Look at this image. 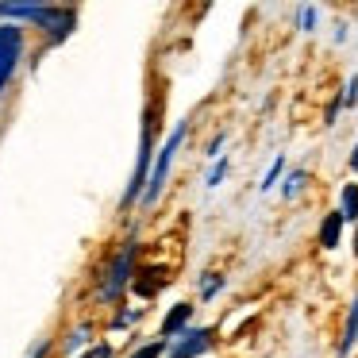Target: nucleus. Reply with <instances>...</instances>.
<instances>
[{
  "instance_id": "9",
  "label": "nucleus",
  "mask_w": 358,
  "mask_h": 358,
  "mask_svg": "<svg viewBox=\"0 0 358 358\" xmlns=\"http://www.w3.org/2000/svg\"><path fill=\"white\" fill-rule=\"evenodd\" d=\"M24 50V31L12 24H0V58L4 55H20Z\"/></svg>"
},
{
  "instance_id": "15",
  "label": "nucleus",
  "mask_w": 358,
  "mask_h": 358,
  "mask_svg": "<svg viewBox=\"0 0 358 358\" xmlns=\"http://www.w3.org/2000/svg\"><path fill=\"white\" fill-rule=\"evenodd\" d=\"M220 289H224V278H220V273H204V281H201V296H204V301L216 296Z\"/></svg>"
},
{
  "instance_id": "17",
  "label": "nucleus",
  "mask_w": 358,
  "mask_h": 358,
  "mask_svg": "<svg viewBox=\"0 0 358 358\" xmlns=\"http://www.w3.org/2000/svg\"><path fill=\"white\" fill-rule=\"evenodd\" d=\"M139 316H143L139 308H131V312H116V320H112V327H131Z\"/></svg>"
},
{
  "instance_id": "5",
  "label": "nucleus",
  "mask_w": 358,
  "mask_h": 358,
  "mask_svg": "<svg viewBox=\"0 0 358 358\" xmlns=\"http://www.w3.org/2000/svg\"><path fill=\"white\" fill-rule=\"evenodd\" d=\"M212 335H216L212 327H189L185 335H178V343L170 347V355H166V358H196V355H204V350L216 343Z\"/></svg>"
},
{
  "instance_id": "7",
  "label": "nucleus",
  "mask_w": 358,
  "mask_h": 358,
  "mask_svg": "<svg viewBox=\"0 0 358 358\" xmlns=\"http://www.w3.org/2000/svg\"><path fill=\"white\" fill-rule=\"evenodd\" d=\"M343 227H347V216H343L339 208H335V212H327V216H324V224H320V247H324V250H335V247H339Z\"/></svg>"
},
{
  "instance_id": "25",
  "label": "nucleus",
  "mask_w": 358,
  "mask_h": 358,
  "mask_svg": "<svg viewBox=\"0 0 358 358\" xmlns=\"http://www.w3.org/2000/svg\"><path fill=\"white\" fill-rule=\"evenodd\" d=\"M355 255H358V231H355Z\"/></svg>"
},
{
  "instance_id": "18",
  "label": "nucleus",
  "mask_w": 358,
  "mask_h": 358,
  "mask_svg": "<svg viewBox=\"0 0 358 358\" xmlns=\"http://www.w3.org/2000/svg\"><path fill=\"white\" fill-rule=\"evenodd\" d=\"M316 20H320L316 8H301V31H316Z\"/></svg>"
},
{
  "instance_id": "10",
  "label": "nucleus",
  "mask_w": 358,
  "mask_h": 358,
  "mask_svg": "<svg viewBox=\"0 0 358 358\" xmlns=\"http://www.w3.org/2000/svg\"><path fill=\"white\" fill-rule=\"evenodd\" d=\"M139 278H147V281H135V293H139V296H155V293H162V289H166V273L162 270L139 273Z\"/></svg>"
},
{
  "instance_id": "13",
  "label": "nucleus",
  "mask_w": 358,
  "mask_h": 358,
  "mask_svg": "<svg viewBox=\"0 0 358 358\" xmlns=\"http://www.w3.org/2000/svg\"><path fill=\"white\" fill-rule=\"evenodd\" d=\"M281 170H285V155H278V158H273V166H270V170H266V178H262V185H258V189H262V193H270V189L278 185Z\"/></svg>"
},
{
  "instance_id": "12",
  "label": "nucleus",
  "mask_w": 358,
  "mask_h": 358,
  "mask_svg": "<svg viewBox=\"0 0 358 358\" xmlns=\"http://www.w3.org/2000/svg\"><path fill=\"white\" fill-rule=\"evenodd\" d=\"M162 355H170V343H166V339H155V343H143V347L135 350L131 358H162Z\"/></svg>"
},
{
  "instance_id": "11",
  "label": "nucleus",
  "mask_w": 358,
  "mask_h": 358,
  "mask_svg": "<svg viewBox=\"0 0 358 358\" xmlns=\"http://www.w3.org/2000/svg\"><path fill=\"white\" fill-rule=\"evenodd\" d=\"M304 181H308V173H304V170H293V173L285 178V185H281V196H285V201H293V196L304 189Z\"/></svg>"
},
{
  "instance_id": "14",
  "label": "nucleus",
  "mask_w": 358,
  "mask_h": 358,
  "mask_svg": "<svg viewBox=\"0 0 358 358\" xmlns=\"http://www.w3.org/2000/svg\"><path fill=\"white\" fill-rule=\"evenodd\" d=\"M224 178H227V155H220V158H216V166L208 170V178H204V185H208V189H216Z\"/></svg>"
},
{
  "instance_id": "19",
  "label": "nucleus",
  "mask_w": 358,
  "mask_h": 358,
  "mask_svg": "<svg viewBox=\"0 0 358 358\" xmlns=\"http://www.w3.org/2000/svg\"><path fill=\"white\" fill-rule=\"evenodd\" d=\"M89 343V327H78V331L70 335V343H66V350H81Z\"/></svg>"
},
{
  "instance_id": "21",
  "label": "nucleus",
  "mask_w": 358,
  "mask_h": 358,
  "mask_svg": "<svg viewBox=\"0 0 358 358\" xmlns=\"http://www.w3.org/2000/svg\"><path fill=\"white\" fill-rule=\"evenodd\" d=\"M81 358H112V347H108V343H96V347H93V350H85Z\"/></svg>"
},
{
  "instance_id": "8",
  "label": "nucleus",
  "mask_w": 358,
  "mask_h": 358,
  "mask_svg": "<svg viewBox=\"0 0 358 358\" xmlns=\"http://www.w3.org/2000/svg\"><path fill=\"white\" fill-rule=\"evenodd\" d=\"M355 347H358V296L347 308V324H343V339H339V358H347Z\"/></svg>"
},
{
  "instance_id": "4",
  "label": "nucleus",
  "mask_w": 358,
  "mask_h": 358,
  "mask_svg": "<svg viewBox=\"0 0 358 358\" xmlns=\"http://www.w3.org/2000/svg\"><path fill=\"white\" fill-rule=\"evenodd\" d=\"M150 135H155V112H143V135H139V158H135V178H131V185H127V193H124V204H135V201H143V193H147V181H150Z\"/></svg>"
},
{
  "instance_id": "24",
  "label": "nucleus",
  "mask_w": 358,
  "mask_h": 358,
  "mask_svg": "<svg viewBox=\"0 0 358 358\" xmlns=\"http://www.w3.org/2000/svg\"><path fill=\"white\" fill-rule=\"evenodd\" d=\"M350 170H358V143H355V155H350Z\"/></svg>"
},
{
  "instance_id": "23",
  "label": "nucleus",
  "mask_w": 358,
  "mask_h": 358,
  "mask_svg": "<svg viewBox=\"0 0 358 358\" xmlns=\"http://www.w3.org/2000/svg\"><path fill=\"white\" fill-rule=\"evenodd\" d=\"M43 355H47V343H39V347H35V355H31V358H43Z\"/></svg>"
},
{
  "instance_id": "6",
  "label": "nucleus",
  "mask_w": 358,
  "mask_h": 358,
  "mask_svg": "<svg viewBox=\"0 0 358 358\" xmlns=\"http://www.w3.org/2000/svg\"><path fill=\"white\" fill-rule=\"evenodd\" d=\"M189 320H193V304H189V301L173 304V308H170V316H166V320H162V327H158V335H162V339H173V335H185V331H189Z\"/></svg>"
},
{
  "instance_id": "22",
  "label": "nucleus",
  "mask_w": 358,
  "mask_h": 358,
  "mask_svg": "<svg viewBox=\"0 0 358 358\" xmlns=\"http://www.w3.org/2000/svg\"><path fill=\"white\" fill-rule=\"evenodd\" d=\"M220 150H224V135H216V139H212V143H208V158H216V155H220Z\"/></svg>"
},
{
  "instance_id": "2",
  "label": "nucleus",
  "mask_w": 358,
  "mask_h": 358,
  "mask_svg": "<svg viewBox=\"0 0 358 358\" xmlns=\"http://www.w3.org/2000/svg\"><path fill=\"white\" fill-rule=\"evenodd\" d=\"M185 135H189V124H178L170 131V139L162 143V150H158V158H155V170H150V181H147V193H143V204H155L158 196H162V185H166V178H170L173 158H178Z\"/></svg>"
},
{
  "instance_id": "3",
  "label": "nucleus",
  "mask_w": 358,
  "mask_h": 358,
  "mask_svg": "<svg viewBox=\"0 0 358 358\" xmlns=\"http://www.w3.org/2000/svg\"><path fill=\"white\" fill-rule=\"evenodd\" d=\"M135 255H139V243L127 239L124 250H120L116 258H112V266L104 270V281H101V301H120L127 289V281H131L135 273Z\"/></svg>"
},
{
  "instance_id": "16",
  "label": "nucleus",
  "mask_w": 358,
  "mask_h": 358,
  "mask_svg": "<svg viewBox=\"0 0 358 358\" xmlns=\"http://www.w3.org/2000/svg\"><path fill=\"white\" fill-rule=\"evenodd\" d=\"M16 62H20V55H4V58H0V89L8 85V78L16 73Z\"/></svg>"
},
{
  "instance_id": "1",
  "label": "nucleus",
  "mask_w": 358,
  "mask_h": 358,
  "mask_svg": "<svg viewBox=\"0 0 358 358\" xmlns=\"http://www.w3.org/2000/svg\"><path fill=\"white\" fill-rule=\"evenodd\" d=\"M0 16H12V20H31L39 24L50 39H66L73 27V8H39V4H0Z\"/></svg>"
},
{
  "instance_id": "20",
  "label": "nucleus",
  "mask_w": 358,
  "mask_h": 358,
  "mask_svg": "<svg viewBox=\"0 0 358 358\" xmlns=\"http://www.w3.org/2000/svg\"><path fill=\"white\" fill-rule=\"evenodd\" d=\"M358 104V78L347 81V93H343V108H355Z\"/></svg>"
}]
</instances>
